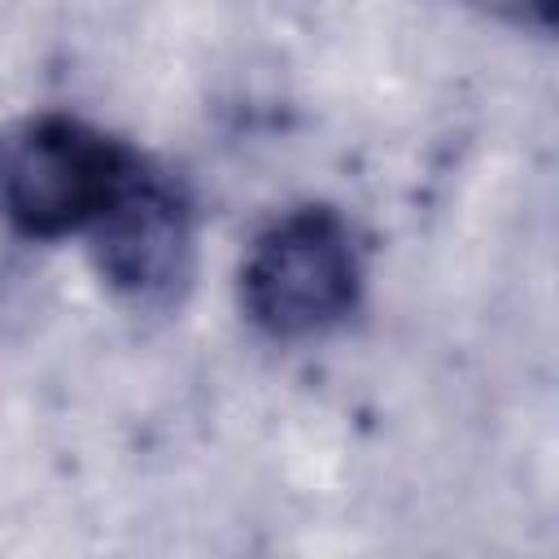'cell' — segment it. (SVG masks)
<instances>
[{"instance_id":"cell-1","label":"cell","mask_w":559,"mask_h":559,"mask_svg":"<svg viewBox=\"0 0 559 559\" xmlns=\"http://www.w3.org/2000/svg\"><path fill=\"white\" fill-rule=\"evenodd\" d=\"M140 153L70 114L0 127V214L35 240L87 231L140 170Z\"/></svg>"},{"instance_id":"cell-2","label":"cell","mask_w":559,"mask_h":559,"mask_svg":"<svg viewBox=\"0 0 559 559\" xmlns=\"http://www.w3.org/2000/svg\"><path fill=\"white\" fill-rule=\"evenodd\" d=\"M362 293V253L349 223L328 205H306L271 223L240 271L245 314L275 341L336 328Z\"/></svg>"},{"instance_id":"cell-3","label":"cell","mask_w":559,"mask_h":559,"mask_svg":"<svg viewBox=\"0 0 559 559\" xmlns=\"http://www.w3.org/2000/svg\"><path fill=\"white\" fill-rule=\"evenodd\" d=\"M100 280L135 306H166L192 275V210L188 197L148 162L87 227Z\"/></svg>"},{"instance_id":"cell-4","label":"cell","mask_w":559,"mask_h":559,"mask_svg":"<svg viewBox=\"0 0 559 559\" xmlns=\"http://www.w3.org/2000/svg\"><path fill=\"white\" fill-rule=\"evenodd\" d=\"M528 4H533L537 22H550V13H555V0H528Z\"/></svg>"}]
</instances>
